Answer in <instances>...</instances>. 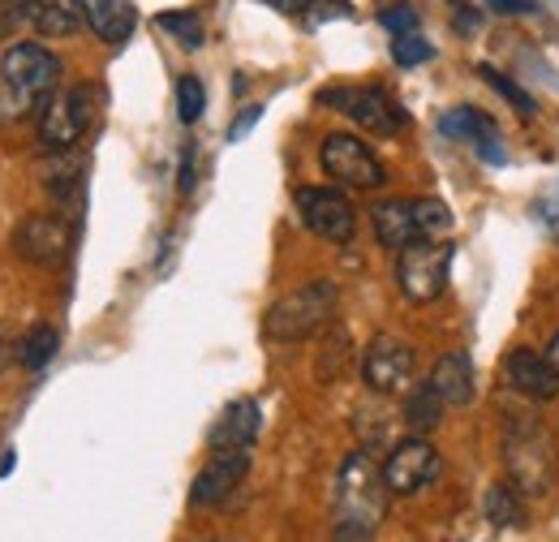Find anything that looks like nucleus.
<instances>
[{
	"label": "nucleus",
	"instance_id": "f257e3e1",
	"mask_svg": "<svg viewBox=\"0 0 559 542\" xmlns=\"http://www.w3.org/2000/svg\"><path fill=\"white\" fill-rule=\"evenodd\" d=\"M388 482L374 466L370 448H357L345 457L336 478V504H332V542H374L388 517Z\"/></svg>",
	"mask_w": 559,
	"mask_h": 542
},
{
	"label": "nucleus",
	"instance_id": "f03ea898",
	"mask_svg": "<svg viewBox=\"0 0 559 542\" xmlns=\"http://www.w3.org/2000/svg\"><path fill=\"white\" fill-rule=\"evenodd\" d=\"M61 57L44 44H13L0 57V121H26L61 91Z\"/></svg>",
	"mask_w": 559,
	"mask_h": 542
},
{
	"label": "nucleus",
	"instance_id": "7ed1b4c3",
	"mask_svg": "<svg viewBox=\"0 0 559 542\" xmlns=\"http://www.w3.org/2000/svg\"><path fill=\"white\" fill-rule=\"evenodd\" d=\"M503 470H508V482L521 491V495H551L559 474V452H556V439L551 431L525 413V409H512L503 417Z\"/></svg>",
	"mask_w": 559,
	"mask_h": 542
},
{
	"label": "nucleus",
	"instance_id": "20e7f679",
	"mask_svg": "<svg viewBox=\"0 0 559 542\" xmlns=\"http://www.w3.org/2000/svg\"><path fill=\"white\" fill-rule=\"evenodd\" d=\"M341 306V288L336 280H310L293 293H284L280 302H272V310L263 315V337L272 344H301V340L319 337L332 315Z\"/></svg>",
	"mask_w": 559,
	"mask_h": 542
},
{
	"label": "nucleus",
	"instance_id": "39448f33",
	"mask_svg": "<svg viewBox=\"0 0 559 542\" xmlns=\"http://www.w3.org/2000/svg\"><path fill=\"white\" fill-rule=\"evenodd\" d=\"M370 224H374L379 246L401 255L405 246L439 241L452 228V211L439 199H383L370 207Z\"/></svg>",
	"mask_w": 559,
	"mask_h": 542
},
{
	"label": "nucleus",
	"instance_id": "423d86ee",
	"mask_svg": "<svg viewBox=\"0 0 559 542\" xmlns=\"http://www.w3.org/2000/svg\"><path fill=\"white\" fill-rule=\"evenodd\" d=\"M95 121V86L78 82V86H61L48 108L39 113V142L48 151H73L82 134L91 130Z\"/></svg>",
	"mask_w": 559,
	"mask_h": 542
},
{
	"label": "nucleus",
	"instance_id": "0eeeda50",
	"mask_svg": "<svg viewBox=\"0 0 559 542\" xmlns=\"http://www.w3.org/2000/svg\"><path fill=\"white\" fill-rule=\"evenodd\" d=\"M319 104L345 113L353 126H361L366 134H401L409 126V117L401 113V104L383 91V86H332L319 95Z\"/></svg>",
	"mask_w": 559,
	"mask_h": 542
},
{
	"label": "nucleus",
	"instance_id": "6e6552de",
	"mask_svg": "<svg viewBox=\"0 0 559 542\" xmlns=\"http://www.w3.org/2000/svg\"><path fill=\"white\" fill-rule=\"evenodd\" d=\"M319 164L336 186L349 190H383L388 186V168L383 160L353 134H328L319 146Z\"/></svg>",
	"mask_w": 559,
	"mask_h": 542
},
{
	"label": "nucleus",
	"instance_id": "1a4fd4ad",
	"mask_svg": "<svg viewBox=\"0 0 559 542\" xmlns=\"http://www.w3.org/2000/svg\"><path fill=\"white\" fill-rule=\"evenodd\" d=\"M448 271H452V246L439 237V241H418V246H405L396 255V288L409 297V302H435L443 288H448Z\"/></svg>",
	"mask_w": 559,
	"mask_h": 542
},
{
	"label": "nucleus",
	"instance_id": "9d476101",
	"mask_svg": "<svg viewBox=\"0 0 559 542\" xmlns=\"http://www.w3.org/2000/svg\"><path fill=\"white\" fill-rule=\"evenodd\" d=\"M414 370H418L414 344L392 337V332H379V337L366 344V353H361V379H366V388H370L374 397L409 392Z\"/></svg>",
	"mask_w": 559,
	"mask_h": 542
},
{
	"label": "nucleus",
	"instance_id": "9b49d317",
	"mask_svg": "<svg viewBox=\"0 0 559 542\" xmlns=\"http://www.w3.org/2000/svg\"><path fill=\"white\" fill-rule=\"evenodd\" d=\"M293 203H297L301 224H306L314 237H323V241H332V246H349L353 241L357 211H353V203L345 199V190H336V186H301V190L293 195Z\"/></svg>",
	"mask_w": 559,
	"mask_h": 542
},
{
	"label": "nucleus",
	"instance_id": "f8f14e48",
	"mask_svg": "<svg viewBox=\"0 0 559 542\" xmlns=\"http://www.w3.org/2000/svg\"><path fill=\"white\" fill-rule=\"evenodd\" d=\"M13 250L35 268H61L73 255V224L57 211H31L13 228Z\"/></svg>",
	"mask_w": 559,
	"mask_h": 542
},
{
	"label": "nucleus",
	"instance_id": "ddd939ff",
	"mask_svg": "<svg viewBox=\"0 0 559 542\" xmlns=\"http://www.w3.org/2000/svg\"><path fill=\"white\" fill-rule=\"evenodd\" d=\"M439 470H443L439 448L426 444L421 435H414V439H401V444L388 452V461H383V482H388L392 495H418V491H426V486L439 478Z\"/></svg>",
	"mask_w": 559,
	"mask_h": 542
},
{
	"label": "nucleus",
	"instance_id": "4468645a",
	"mask_svg": "<svg viewBox=\"0 0 559 542\" xmlns=\"http://www.w3.org/2000/svg\"><path fill=\"white\" fill-rule=\"evenodd\" d=\"M499 375H503V384H508L516 397H525V401H556L559 397V370L551 366V357L538 353V349H512V353L503 357Z\"/></svg>",
	"mask_w": 559,
	"mask_h": 542
},
{
	"label": "nucleus",
	"instance_id": "2eb2a0df",
	"mask_svg": "<svg viewBox=\"0 0 559 542\" xmlns=\"http://www.w3.org/2000/svg\"><path fill=\"white\" fill-rule=\"evenodd\" d=\"M246 474H250V452H211V461L199 470L194 486H190V504H194V508H215V504H224V499L241 486Z\"/></svg>",
	"mask_w": 559,
	"mask_h": 542
},
{
	"label": "nucleus",
	"instance_id": "dca6fc26",
	"mask_svg": "<svg viewBox=\"0 0 559 542\" xmlns=\"http://www.w3.org/2000/svg\"><path fill=\"white\" fill-rule=\"evenodd\" d=\"M259 431H263L259 401H233L207 431V448L211 452H254Z\"/></svg>",
	"mask_w": 559,
	"mask_h": 542
},
{
	"label": "nucleus",
	"instance_id": "f3484780",
	"mask_svg": "<svg viewBox=\"0 0 559 542\" xmlns=\"http://www.w3.org/2000/svg\"><path fill=\"white\" fill-rule=\"evenodd\" d=\"M439 130L448 138H456V142H469L487 164H508V151H503V142H499L495 121L483 117L478 108H452V113H443V117H439Z\"/></svg>",
	"mask_w": 559,
	"mask_h": 542
},
{
	"label": "nucleus",
	"instance_id": "a211bd4d",
	"mask_svg": "<svg viewBox=\"0 0 559 542\" xmlns=\"http://www.w3.org/2000/svg\"><path fill=\"white\" fill-rule=\"evenodd\" d=\"M70 4L104 44H126L134 35V4L130 0H70Z\"/></svg>",
	"mask_w": 559,
	"mask_h": 542
},
{
	"label": "nucleus",
	"instance_id": "6ab92c4d",
	"mask_svg": "<svg viewBox=\"0 0 559 542\" xmlns=\"http://www.w3.org/2000/svg\"><path fill=\"white\" fill-rule=\"evenodd\" d=\"M430 384H435V392L448 401V405H469L474 401V357L465 353V349H452V353H443L439 362H435V370H430Z\"/></svg>",
	"mask_w": 559,
	"mask_h": 542
},
{
	"label": "nucleus",
	"instance_id": "aec40b11",
	"mask_svg": "<svg viewBox=\"0 0 559 542\" xmlns=\"http://www.w3.org/2000/svg\"><path fill=\"white\" fill-rule=\"evenodd\" d=\"M17 13H22V31L48 35V39H70L82 26V17L70 4H52V0H17Z\"/></svg>",
	"mask_w": 559,
	"mask_h": 542
},
{
	"label": "nucleus",
	"instance_id": "412c9836",
	"mask_svg": "<svg viewBox=\"0 0 559 542\" xmlns=\"http://www.w3.org/2000/svg\"><path fill=\"white\" fill-rule=\"evenodd\" d=\"M82 173H86V160L78 151H52V160L44 168V186L57 203H73L82 195Z\"/></svg>",
	"mask_w": 559,
	"mask_h": 542
},
{
	"label": "nucleus",
	"instance_id": "4be33fe9",
	"mask_svg": "<svg viewBox=\"0 0 559 542\" xmlns=\"http://www.w3.org/2000/svg\"><path fill=\"white\" fill-rule=\"evenodd\" d=\"M443 397L435 392V384L426 379V384H409V392H405V405H401V417H405V426L414 431V435H426V431H435L439 422H443Z\"/></svg>",
	"mask_w": 559,
	"mask_h": 542
},
{
	"label": "nucleus",
	"instance_id": "5701e85b",
	"mask_svg": "<svg viewBox=\"0 0 559 542\" xmlns=\"http://www.w3.org/2000/svg\"><path fill=\"white\" fill-rule=\"evenodd\" d=\"M483 512L495 530H516V526H525V495L512 482H495L483 499Z\"/></svg>",
	"mask_w": 559,
	"mask_h": 542
},
{
	"label": "nucleus",
	"instance_id": "b1692460",
	"mask_svg": "<svg viewBox=\"0 0 559 542\" xmlns=\"http://www.w3.org/2000/svg\"><path fill=\"white\" fill-rule=\"evenodd\" d=\"M353 344H349V332L345 328H323V344H319V357H314V375L323 379V384H332V379H341V370H345V362H349Z\"/></svg>",
	"mask_w": 559,
	"mask_h": 542
},
{
	"label": "nucleus",
	"instance_id": "393cba45",
	"mask_svg": "<svg viewBox=\"0 0 559 542\" xmlns=\"http://www.w3.org/2000/svg\"><path fill=\"white\" fill-rule=\"evenodd\" d=\"M57 349H61V337H57V328L39 323V328H31L26 337L17 340V362H22L26 370H44V366L57 357Z\"/></svg>",
	"mask_w": 559,
	"mask_h": 542
},
{
	"label": "nucleus",
	"instance_id": "a878e982",
	"mask_svg": "<svg viewBox=\"0 0 559 542\" xmlns=\"http://www.w3.org/2000/svg\"><path fill=\"white\" fill-rule=\"evenodd\" d=\"M155 26H159L164 35H173L181 48H203V39H207L203 17H199L194 9H168V13L155 17Z\"/></svg>",
	"mask_w": 559,
	"mask_h": 542
},
{
	"label": "nucleus",
	"instance_id": "bb28decb",
	"mask_svg": "<svg viewBox=\"0 0 559 542\" xmlns=\"http://www.w3.org/2000/svg\"><path fill=\"white\" fill-rule=\"evenodd\" d=\"M478 73L487 78L490 86H495V91H499V95H503V99H508V104H512V108H516L521 117H534V113H538L534 95H530V91H521V86H516V82H512L508 73H499V69H490V66H478Z\"/></svg>",
	"mask_w": 559,
	"mask_h": 542
},
{
	"label": "nucleus",
	"instance_id": "cd10ccee",
	"mask_svg": "<svg viewBox=\"0 0 559 542\" xmlns=\"http://www.w3.org/2000/svg\"><path fill=\"white\" fill-rule=\"evenodd\" d=\"M203 108H207V91H203V82H199L194 73H186V78L177 82V117H181L186 126H194V121L203 117Z\"/></svg>",
	"mask_w": 559,
	"mask_h": 542
},
{
	"label": "nucleus",
	"instance_id": "c85d7f7f",
	"mask_svg": "<svg viewBox=\"0 0 559 542\" xmlns=\"http://www.w3.org/2000/svg\"><path fill=\"white\" fill-rule=\"evenodd\" d=\"M435 57V48L421 39L418 31L414 35H392V61L401 69H414V66H426Z\"/></svg>",
	"mask_w": 559,
	"mask_h": 542
},
{
	"label": "nucleus",
	"instance_id": "c756f323",
	"mask_svg": "<svg viewBox=\"0 0 559 542\" xmlns=\"http://www.w3.org/2000/svg\"><path fill=\"white\" fill-rule=\"evenodd\" d=\"M534 224H538L543 233L559 237V181L556 186H547V190L534 199Z\"/></svg>",
	"mask_w": 559,
	"mask_h": 542
},
{
	"label": "nucleus",
	"instance_id": "7c9ffc66",
	"mask_svg": "<svg viewBox=\"0 0 559 542\" xmlns=\"http://www.w3.org/2000/svg\"><path fill=\"white\" fill-rule=\"evenodd\" d=\"M379 22H383L392 35H414V31H418V13H414L409 4H388V9L379 13Z\"/></svg>",
	"mask_w": 559,
	"mask_h": 542
},
{
	"label": "nucleus",
	"instance_id": "2f4dec72",
	"mask_svg": "<svg viewBox=\"0 0 559 542\" xmlns=\"http://www.w3.org/2000/svg\"><path fill=\"white\" fill-rule=\"evenodd\" d=\"M267 9H276L284 17H306L310 9H319L323 13V4H345V0H263Z\"/></svg>",
	"mask_w": 559,
	"mask_h": 542
},
{
	"label": "nucleus",
	"instance_id": "473e14b6",
	"mask_svg": "<svg viewBox=\"0 0 559 542\" xmlns=\"http://www.w3.org/2000/svg\"><path fill=\"white\" fill-rule=\"evenodd\" d=\"M259 117H263V104H246V108H241V117H237V121H233V130H228V142H241V138L259 126Z\"/></svg>",
	"mask_w": 559,
	"mask_h": 542
},
{
	"label": "nucleus",
	"instance_id": "72a5a7b5",
	"mask_svg": "<svg viewBox=\"0 0 559 542\" xmlns=\"http://www.w3.org/2000/svg\"><path fill=\"white\" fill-rule=\"evenodd\" d=\"M22 31V13H17V0H0V39L17 35Z\"/></svg>",
	"mask_w": 559,
	"mask_h": 542
},
{
	"label": "nucleus",
	"instance_id": "f704fd0d",
	"mask_svg": "<svg viewBox=\"0 0 559 542\" xmlns=\"http://www.w3.org/2000/svg\"><path fill=\"white\" fill-rule=\"evenodd\" d=\"M194 160H199L194 146H186V151H181V177H177V190H181V195H190L194 181H199V177H194Z\"/></svg>",
	"mask_w": 559,
	"mask_h": 542
},
{
	"label": "nucleus",
	"instance_id": "c9c22d12",
	"mask_svg": "<svg viewBox=\"0 0 559 542\" xmlns=\"http://www.w3.org/2000/svg\"><path fill=\"white\" fill-rule=\"evenodd\" d=\"M487 4L495 13H508V17L512 13H530V0H487Z\"/></svg>",
	"mask_w": 559,
	"mask_h": 542
},
{
	"label": "nucleus",
	"instance_id": "e433bc0d",
	"mask_svg": "<svg viewBox=\"0 0 559 542\" xmlns=\"http://www.w3.org/2000/svg\"><path fill=\"white\" fill-rule=\"evenodd\" d=\"M9 357H13V353H9V340L0 337V375H4V366H9Z\"/></svg>",
	"mask_w": 559,
	"mask_h": 542
},
{
	"label": "nucleus",
	"instance_id": "4c0bfd02",
	"mask_svg": "<svg viewBox=\"0 0 559 542\" xmlns=\"http://www.w3.org/2000/svg\"><path fill=\"white\" fill-rule=\"evenodd\" d=\"M547 357H551V366L559 370V337L551 340V344H547Z\"/></svg>",
	"mask_w": 559,
	"mask_h": 542
},
{
	"label": "nucleus",
	"instance_id": "58836bf2",
	"mask_svg": "<svg viewBox=\"0 0 559 542\" xmlns=\"http://www.w3.org/2000/svg\"><path fill=\"white\" fill-rule=\"evenodd\" d=\"M211 542H224V539H211Z\"/></svg>",
	"mask_w": 559,
	"mask_h": 542
}]
</instances>
